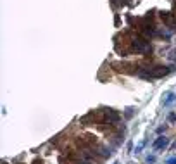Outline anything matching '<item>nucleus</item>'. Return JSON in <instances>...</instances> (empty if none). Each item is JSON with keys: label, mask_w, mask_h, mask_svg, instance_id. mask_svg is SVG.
I'll use <instances>...</instances> for the list:
<instances>
[{"label": "nucleus", "mask_w": 176, "mask_h": 164, "mask_svg": "<svg viewBox=\"0 0 176 164\" xmlns=\"http://www.w3.org/2000/svg\"><path fill=\"white\" fill-rule=\"evenodd\" d=\"M35 164H41V161H35Z\"/></svg>", "instance_id": "9b49d317"}, {"label": "nucleus", "mask_w": 176, "mask_h": 164, "mask_svg": "<svg viewBox=\"0 0 176 164\" xmlns=\"http://www.w3.org/2000/svg\"><path fill=\"white\" fill-rule=\"evenodd\" d=\"M105 119L109 121V125H111V123L114 125V123L119 121V114H118L114 109H107V111H105Z\"/></svg>", "instance_id": "f257e3e1"}, {"label": "nucleus", "mask_w": 176, "mask_h": 164, "mask_svg": "<svg viewBox=\"0 0 176 164\" xmlns=\"http://www.w3.org/2000/svg\"><path fill=\"white\" fill-rule=\"evenodd\" d=\"M168 164H176V157H173V159H169V161H168Z\"/></svg>", "instance_id": "9d476101"}, {"label": "nucleus", "mask_w": 176, "mask_h": 164, "mask_svg": "<svg viewBox=\"0 0 176 164\" xmlns=\"http://www.w3.org/2000/svg\"><path fill=\"white\" fill-rule=\"evenodd\" d=\"M164 130H166V126H159V128H157V133H162Z\"/></svg>", "instance_id": "1a4fd4ad"}, {"label": "nucleus", "mask_w": 176, "mask_h": 164, "mask_svg": "<svg viewBox=\"0 0 176 164\" xmlns=\"http://www.w3.org/2000/svg\"><path fill=\"white\" fill-rule=\"evenodd\" d=\"M173 100H176V95H175V93H168V99H164V105L171 104Z\"/></svg>", "instance_id": "20e7f679"}, {"label": "nucleus", "mask_w": 176, "mask_h": 164, "mask_svg": "<svg viewBox=\"0 0 176 164\" xmlns=\"http://www.w3.org/2000/svg\"><path fill=\"white\" fill-rule=\"evenodd\" d=\"M168 119H169L171 123H175V121H176V114H175V112H171V114L168 116Z\"/></svg>", "instance_id": "0eeeda50"}, {"label": "nucleus", "mask_w": 176, "mask_h": 164, "mask_svg": "<svg viewBox=\"0 0 176 164\" xmlns=\"http://www.w3.org/2000/svg\"><path fill=\"white\" fill-rule=\"evenodd\" d=\"M168 144H169V140L166 138V137H159L154 144H152V147L156 149V150H159V149H164V147H168Z\"/></svg>", "instance_id": "f03ea898"}, {"label": "nucleus", "mask_w": 176, "mask_h": 164, "mask_svg": "<svg viewBox=\"0 0 176 164\" xmlns=\"http://www.w3.org/2000/svg\"><path fill=\"white\" fill-rule=\"evenodd\" d=\"M147 163L154 164V163H156V156H147Z\"/></svg>", "instance_id": "423d86ee"}, {"label": "nucleus", "mask_w": 176, "mask_h": 164, "mask_svg": "<svg viewBox=\"0 0 176 164\" xmlns=\"http://www.w3.org/2000/svg\"><path fill=\"white\" fill-rule=\"evenodd\" d=\"M133 116V109H126V118H131Z\"/></svg>", "instance_id": "6e6552de"}, {"label": "nucleus", "mask_w": 176, "mask_h": 164, "mask_svg": "<svg viewBox=\"0 0 176 164\" xmlns=\"http://www.w3.org/2000/svg\"><path fill=\"white\" fill-rule=\"evenodd\" d=\"M114 164H119V163H114Z\"/></svg>", "instance_id": "f8f14e48"}, {"label": "nucleus", "mask_w": 176, "mask_h": 164, "mask_svg": "<svg viewBox=\"0 0 176 164\" xmlns=\"http://www.w3.org/2000/svg\"><path fill=\"white\" fill-rule=\"evenodd\" d=\"M3 164H7V163H3Z\"/></svg>", "instance_id": "ddd939ff"}, {"label": "nucleus", "mask_w": 176, "mask_h": 164, "mask_svg": "<svg viewBox=\"0 0 176 164\" xmlns=\"http://www.w3.org/2000/svg\"><path fill=\"white\" fill-rule=\"evenodd\" d=\"M161 17H162V21L166 22V24H169V26H175V16L171 14V12H162L161 14Z\"/></svg>", "instance_id": "7ed1b4c3"}, {"label": "nucleus", "mask_w": 176, "mask_h": 164, "mask_svg": "<svg viewBox=\"0 0 176 164\" xmlns=\"http://www.w3.org/2000/svg\"><path fill=\"white\" fill-rule=\"evenodd\" d=\"M143 145H145V142H140V144L137 145V149H135V154H140V152H142V149H143Z\"/></svg>", "instance_id": "39448f33"}]
</instances>
